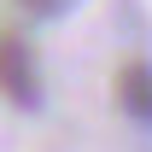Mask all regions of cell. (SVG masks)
I'll return each mask as SVG.
<instances>
[{"label": "cell", "mask_w": 152, "mask_h": 152, "mask_svg": "<svg viewBox=\"0 0 152 152\" xmlns=\"http://www.w3.org/2000/svg\"><path fill=\"white\" fill-rule=\"evenodd\" d=\"M0 94H12L18 105L35 99V64H29V47L12 35H0Z\"/></svg>", "instance_id": "cell-1"}, {"label": "cell", "mask_w": 152, "mask_h": 152, "mask_svg": "<svg viewBox=\"0 0 152 152\" xmlns=\"http://www.w3.org/2000/svg\"><path fill=\"white\" fill-rule=\"evenodd\" d=\"M117 99H123V111L134 123H152V64L146 58H129L117 70Z\"/></svg>", "instance_id": "cell-2"}, {"label": "cell", "mask_w": 152, "mask_h": 152, "mask_svg": "<svg viewBox=\"0 0 152 152\" xmlns=\"http://www.w3.org/2000/svg\"><path fill=\"white\" fill-rule=\"evenodd\" d=\"M29 12H58V0H23Z\"/></svg>", "instance_id": "cell-3"}]
</instances>
